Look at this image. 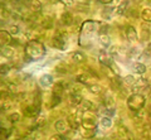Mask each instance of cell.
Returning <instances> with one entry per match:
<instances>
[{
	"label": "cell",
	"mask_w": 151,
	"mask_h": 140,
	"mask_svg": "<svg viewBox=\"0 0 151 140\" xmlns=\"http://www.w3.org/2000/svg\"><path fill=\"white\" fill-rule=\"evenodd\" d=\"M72 61H73L74 63H84L87 61V57L84 56V53L77 51V52H74L72 54Z\"/></svg>",
	"instance_id": "16"
},
{
	"label": "cell",
	"mask_w": 151,
	"mask_h": 140,
	"mask_svg": "<svg viewBox=\"0 0 151 140\" xmlns=\"http://www.w3.org/2000/svg\"><path fill=\"white\" fill-rule=\"evenodd\" d=\"M84 130V131H82V135H83V136L84 138H93L94 136V135H96V129H83Z\"/></svg>",
	"instance_id": "33"
},
{
	"label": "cell",
	"mask_w": 151,
	"mask_h": 140,
	"mask_svg": "<svg viewBox=\"0 0 151 140\" xmlns=\"http://www.w3.org/2000/svg\"><path fill=\"white\" fill-rule=\"evenodd\" d=\"M38 114H39V107H37L34 104L24 107V115L28 118H35Z\"/></svg>",
	"instance_id": "10"
},
{
	"label": "cell",
	"mask_w": 151,
	"mask_h": 140,
	"mask_svg": "<svg viewBox=\"0 0 151 140\" xmlns=\"http://www.w3.org/2000/svg\"><path fill=\"white\" fill-rule=\"evenodd\" d=\"M113 10H115V8H113V6L105 5V8H103V10H102V17L105 18V19H107V20H108V19H111Z\"/></svg>",
	"instance_id": "24"
},
{
	"label": "cell",
	"mask_w": 151,
	"mask_h": 140,
	"mask_svg": "<svg viewBox=\"0 0 151 140\" xmlns=\"http://www.w3.org/2000/svg\"><path fill=\"white\" fill-rule=\"evenodd\" d=\"M49 45L54 49H58V51H64L65 49V40H62L57 37H53L50 40H49Z\"/></svg>",
	"instance_id": "4"
},
{
	"label": "cell",
	"mask_w": 151,
	"mask_h": 140,
	"mask_svg": "<svg viewBox=\"0 0 151 140\" xmlns=\"http://www.w3.org/2000/svg\"><path fill=\"white\" fill-rule=\"evenodd\" d=\"M108 54L111 56V57H117L119 56V47L117 45H112L110 49H108Z\"/></svg>",
	"instance_id": "41"
},
{
	"label": "cell",
	"mask_w": 151,
	"mask_h": 140,
	"mask_svg": "<svg viewBox=\"0 0 151 140\" xmlns=\"http://www.w3.org/2000/svg\"><path fill=\"white\" fill-rule=\"evenodd\" d=\"M125 34H126V38H127V40H129V42H136V40H137V38H139L137 32H136V29L132 25L126 27Z\"/></svg>",
	"instance_id": "5"
},
{
	"label": "cell",
	"mask_w": 151,
	"mask_h": 140,
	"mask_svg": "<svg viewBox=\"0 0 151 140\" xmlns=\"http://www.w3.org/2000/svg\"><path fill=\"white\" fill-rule=\"evenodd\" d=\"M76 82L89 86V85H92V78L89 77V74H87V73H81V74H77V76H76Z\"/></svg>",
	"instance_id": "8"
},
{
	"label": "cell",
	"mask_w": 151,
	"mask_h": 140,
	"mask_svg": "<svg viewBox=\"0 0 151 140\" xmlns=\"http://www.w3.org/2000/svg\"><path fill=\"white\" fill-rule=\"evenodd\" d=\"M81 125H82L83 129H96L97 121L94 119H91V118H86V119H82Z\"/></svg>",
	"instance_id": "11"
},
{
	"label": "cell",
	"mask_w": 151,
	"mask_h": 140,
	"mask_svg": "<svg viewBox=\"0 0 151 140\" xmlns=\"http://www.w3.org/2000/svg\"><path fill=\"white\" fill-rule=\"evenodd\" d=\"M102 104L105 107H113V105H115V100H113V97L111 96V93H106V95L103 96Z\"/></svg>",
	"instance_id": "19"
},
{
	"label": "cell",
	"mask_w": 151,
	"mask_h": 140,
	"mask_svg": "<svg viewBox=\"0 0 151 140\" xmlns=\"http://www.w3.org/2000/svg\"><path fill=\"white\" fill-rule=\"evenodd\" d=\"M150 97H151V93H150Z\"/></svg>",
	"instance_id": "49"
},
{
	"label": "cell",
	"mask_w": 151,
	"mask_h": 140,
	"mask_svg": "<svg viewBox=\"0 0 151 140\" xmlns=\"http://www.w3.org/2000/svg\"><path fill=\"white\" fill-rule=\"evenodd\" d=\"M93 110H96V106H94L93 102L91 101H88V100H83L81 102V105H79V109L78 111H81V113H87V111H93Z\"/></svg>",
	"instance_id": "6"
},
{
	"label": "cell",
	"mask_w": 151,
	"mask_h": 140,
	"mask_svg": "<svg viewBox=\"0 0 151 140\" xmlns=\"http://www.w3.org/2000/svg\"><path fill=\"white\" fill-rule=\"evenodd\" d=\"M39 83H40V86L43 88H48V87L54 85L53 83V77H52L50 74H43V76L39 78Z\"/></svg>",
	"instance_id": "7"
},
{
	"label": "cell",
	"mask_w": 151,
	"mask_h": 140,
	"mask_svg": "<svg viewBox=\"0 0 151 140\" xmlns=\"http://www.w3.org/2000/svg\"><path fill=\"white\" fill-rule=\"evenodd\" d=\"M136 80H137V78H136V77L134 76V74H127V76L124 78V81L127 83V85H131V86L136 82Z\"/></svg>",
	"instance_id": "38"
},
{
	"label": "cell",
	"mask_w": 151,
	"mask_h": 140,
	"mask_svg": "<svg viewBox=\"0 0 151 140\" xmlns=\"http://www.w3.org/2000/svg\"><path fill=\"white\" fill-rule=\"evenodd\" d=\"M82 91V83H78L74 86H70V93H81Z\"/></svg>",
	"instance_id": "40"
},
{
	"label": "cell",
	"mask_w": 151,
	"mask_h": 140,
	"mask_svg": "<svg viewBox=\"0 0 151 140\" xmlns=\"http://www.w3.org/2000/svg\"><path fill=\"white\" fill-rule=\"evenodd\" d=\"M82 101H83V97L81 96V93H70V96H69V104L70 105L79 106Z\"/></svg>",
	"instance_id": "15"
},
{
	"label": "cell",
	"mask_w": 151,
	"mask_h": 140,
	"mask_svg": "<svg viewBox=\"0 0 151 140\" xmlns=\"http://www.w3.org/2000/svg\"><path fill=\"white\" fill-rule=\"evenodd\" d=\"M0 15H1V18L4 20H6V19H9V18H12L13 15H12V12L10 10H8V9L5 8V5H1V10H0Z\"/></svg>",
	"instance_id": "30"
},
{
	"label": "cell",
	"mask_w": 151,
	"mask_h": 140,
	"mask_svg": "<svg viewBox=\"0 0 151 140\" xmlns=\"http://www.w3.org/2000/svg\"><path fill=\"white\" fill-rule=\"evenodd\" d=\"M149 81L145 77H140L136 80V82L132 85V91H140V90H149Z\"/></svg>",
	"instance_id": "3"
},
{
	"label": "cell",
	"mask_w": 151,
	"mask_h": 140,
	"mask_svg": "<svg viewBox=\"0 0 151 140\" xmlns=\"http://www.w3.org/2000/svg\"><path fill=\"white\" fill-rule=\"evenodd\" d=\"M55 71L57 73H60V74H67L68 73V66L64 63H59L58 66H55Z\"/></svg>",
	"instance_id": "31"
},
{
	"label": "cell",
	"mask_w": 151,
	"mask_h": 140,
	"mask_svg": "<svg viewBox=\"0 0 151 140\" xmlns=\"http://www.w3.org/2000/svg\"><path fill=\"white\" fill-rule=\"evenodd\" d=\"M126 104H127V107H129L130 111H137V110L144 109V106L146 104V99H145L144 95H141V93L134 92V93H131V95L127 96Z\"/></svg>",
	"instance_id": "2"
},
{
	"label": "cell",
	"mask_w": 151,
	"mask_h": 140,
	"mask_svg": "<svg viewBox=\"0 0 151 140\" xmlns=\"http://www.w3.org/2000/svg\"><path fill=\"white\" fill-rule=\"evenodd\" d=\"M132 113H134V115H132V120H134V123L136 125L142 124L144 121H145V114H144L142 109L137 110V111H132Z\"/></svg>",
	"instance_id": "13"
},
{
	"label": "cell",
	"mask_w": 151,
	"mask_h": 140,
	"mask_svg": "<svg viewBox=\"0 0 151 140\" xmlns=\"http://www.w3.org/2000/svg\"><path fill=\"white\" fill-rule=\"evenodd\" d=\"M129 0H124L121 4H119V6L116 8V14L117 15H124V14H126V12L129 10Z\"/></svg>",
	"instance_id": "17"
},
{
	"label": "cell",
	"mask_w": 151,
	"mask_h": 140,
	"mask_svg": "<svg viewBox=\"0 0 151 140\" xmlns=\"http://www.w3.org/2000/svg\"><path fill=\"white\" fill-rule=\"evenodd\" d=\"M52 105H50V107H54V106H57V105H59L60 104V101H62V96L60 95H54L53 93V96H52Z\"/></svg>",
	"instance_id": "35"
},
{
	"label": "cell",
	"mask_w": 151,
	"mask_h": 140,
	"mask_svg": "<svg viewBox=\"0 0 151 140\" xmlns=\"http://www.w3.org/2000/svg\"><path fill=\"white\" fill-rule=\"evenodd\" d=\"M113 0H98V3L103 4V5H108V4H111Z\"/></svg>",
	"instance_id": "46"
},
{
	"label": "cell",
	"mask_w": 151,
	"mask_h": 140,
	"mask_svg": "<svg viewBox=\"0 0 151 140\" xmlns=\"http://www.w3.org/2000/svg\"><path fill=\"white\" fill-rule=\"evenodd\" d=\"M98 42H100V44L102 47H105V48H108V47L111 45V39L107 34H101L100 38H98Z\"/></svg>",
	"instance_id": "23"
},
{
	"label": "cell",
	"mask_w": 151,
	"mask_h": 140,
	"mask_svg": "<svg viewBox=\"0 0 151 140\" xmlns=\"http://www.w3.org/2000/svg\"><path fill=\"white\" fill-rule=\"evenodd\" d=\"M8 32L12 35H17V34H19V32H20V28H19L18 25H10L9 27V29H8Z\"/></svg>",
	"instance_id": "42"
},
{
	"label": "cell",
	"mask_w": 151,
	"mask_h": 140,
	"mask_svg": "<svg viewBox=\"0 0 151 140\" xmlns=\"http://www.w3.org/2000/svg\"><path fill=\"white\" fill-rule=\"evenodd\" d=\"M54 37H57V38H59V39H62V40H67L68 34L65 33L64 30H55Z\"/></svg>",
	"instance_id": "37"
},
{
	"label": "cell",
	"mask_w": 151,
	"mask_h": 140,
	"mask_svg": "<svg viewBox=\"0 0 151 140\" xmlns=\"http://www.w3.org/2000/svg\"><path fill=\"white\" fill-rule=\"evenodd\" d=\"M147 81L151 82V69H150V73H149V77H147Z\"/></svg>",
	"instance_id": "48"
},
{
	"label": "cell",
	"mask_w": 151,
	"mask_h": 140,
	"mask_svg": "<svg viewBox=\"0 0 151 140\" xmlns=\"http://www.w3.org/2000/svg\"><path fill=\"white\" fill-rule=\"evenodd\" d=\"M101 113L105 116H110V118H112V116L115 115V109H113V107H105Z\"/></svg>",
	"instance_id": "36"
},
{
	"label": "cell",
	"mask_w": 151,
	"mask_h": 140,
	"mask_svg": "<svg viewBox=\"0 0 151 140\" xmlns=\"http://www.w3.org/2000/svg\"><path fill=\"white\" fill-rule=\"evenodd\" d=\"M50 139H53V140H55V139H65V136H64V135H62V133H59V134H57V135L50 136Z\"/></svg>",
	"instance_id": "45"
},
{
	"label": "cell",
	"mask_w": 151,
	"mask_h": 140,
	"mask_svg": "<svg viewBox=\"0 0 151 140\" xmlns=\"http://www.w3.org/2000/svg\"><path fill=\"white\" fill-rule=\"evenodd\" d=\"M8 120L10 121L12 124H15V123H18V121L20 120V115H19L18 113H13V114H10L8 116Z\"/></svg>",
	"instance_id": "34"
},
{
	"label": "cell",
	"mask_w": 151,
	"mask_h": 140,
	"mask_svg": "<svg viewBox=\"0 0 151 140\" xmlns=\"http://www.w3.org/2000/svg\"><path fill=\"white\" fill-rule=\"evenodd\" d=\"M100 123H101V126L105 128V129H110L112 125H113L112 119L110 118V116H103V118H101Z\"/></svg>",
	"instance_id": "27"
},
{
	"label": "cell",
	"mask_w": 151,
	"mask_h": 140,
	"mask_svg": "<svg viewBox=\"0 0 151 140\" xmlns=\"http://www.w3.org/2000/svg\"><path fill=\"white\" fill-rule=\"evenodd\" d=\"M108 29H110V25L108 24H101L100 23V28H98V33H100V35L101 34H107Z\"/></svg>",
	"instance_id": "39"
},
{
	"label": "cell",
	"mask_w": 151,
	"mask_h": 140,
	"mask_svg": "<svg viewBox=\"0 0 151 140\" xmlns=\"http://www.w3.org/2000/svg\"><path fill=\"white\" fill-rule=\"evenodd\" d=\"M141 40H150L151 37V30L147 25H142L141 27Z\"/></svg>",
	"instance_id": "20"
},
{
	"label": "cell",
	"mask_w": 151,
	"mask_h": 140,
	"mask_svg": "<svg viewBox=\"0 0 151 140\" xmlns=\"http://www.w3.org/2000/svg\"><path fill=\"white\" fill-rule=\"evenodd\" d=\"M145 52H146V53H149V54H151V42L147 44V48L145 49Z\"/></svg>",
	"instance_id": "47"
},
{
	"label": "cell",
	"mask_w": 151,
	"mask_h": 140,
	"mask_svg": "<svg viewBox=\"0 0 151 140\" xmlns=\"http://www.w3.org/2000/svg\"><path fill=\"white\" fill-rule=\"evenodd\" d=\"M25 54H28L33 59H39L45 54V47L39 40H30L25 45Z\"/></svg>",
	"instance_id": "1"
},
{
	"label": "cell",
	"mask_w": 151,
	"mask_h": 140,
	"mask_svg": "<svg viewBox=\"0 0 151 140\" xmlns=\"http://www.w3.org/2000/svg\"><path fill=\"white\" fill-rule=\"evenodd\" d=\"M10 71V64H5V63H3L1 64V67H0V73L3 74V76H5V74Z\"/></svg>",
	"instance_id": "43"
},
{
	"label": "cell",
	"mask_w": 151,
	"mask_h": 140,
	"mask_svg": "<svg viewBox=\"0 0 151 140\" xmlns=\"http://www.w3.org/2000/svg\"><path fill=\"white\" fill-rule=\"evenodd\" d=\"M59 1L60 3H62L63 4V5H65V6H70V5H72V0H59Z\"/></svg>",
	"instance_id": "44"
},
{
	"label": "cell",
	"mask_w": 151,
	"mask_h": 140,
	"mask_svg": "<svg viewBox=\"0 0 151 140\" xmlns=\"http://www.w3.org/2000/svg\"><path fill=\"white\" fill-rule=\"evenodd\" d=\"M60 22H62L63 25L69 27V25H72L73 23H74V17L69 12H64L62 14V17H60Z\"/></svg>",
	"instance_id": "9"
},
{
	"label": "cell",
	"mask_w": 151,
	"mask_h": 140,
	"mask_svg": "<svg viewBox=\"0 0 151 140\" xmlns=\"http://www.w3.org/2000/svg\"><path fill=\"white\" fill-rule=\"evenodd\" d=\"M54 129L58 133H65V130H67V121L63 119H58L54 123Z\"/></svg>",
	"instance_id": "14"
},
{
	"label": "cell",
	"mask_w": 151,
	"mask_h": 140,
	"mask_svg": "<svg viewBox=\"0 0 151 140\" xmlns=\"http://www.w3.org/2000/svg\"><path fill=\"white\" fill-rule=\"evenodd\" d=\"M13 54H14V51H13V48H12L10 45H4L3 48H1V56H3V57L12 58Z\"/></svg>",
	"instance_id": "25"
},
{
	"label": "cell",
	"mask_w": 151,
	"mask_h": 140,
	"mask_svg": "<svg viewBox=\"0 0 151 140\" xmlns=\"http://www.w3.org/2000/svg\"><path fill=\"white\" fill-rule=\"evenodd\" d=\"M88 91L93 93V95H101L103 92V88L101 85H96V83H92V85L88 86Z\"/></svg>",
	"instance_id": "21"
},
{
	"label": "cell",
	"mask_w": 151,
	"mask_h": 140,
	"mask_svg": "<svg viewBox=\"0 0 151 140\" xmlns=\"http://www.w3.org/2000/svg\"><path fill=\"white\" fill-rule=\"evenodd\" d=\"M132 69H134V72L137 73V74H144V73L147 72L146 66L144 63H141V62H136V63L132 64Z\"/></svg>",
	"instance_id": "18"
},
{
	"label": "cell",
	"mask_w": 151,
	"mask_h": 140,
	"mask_svg": "<svg viewBox=\"0 0 151 140\" xmlns=\"http://www.w3.org/2000/svg\"><path fill=\"white\" fill-rule=\"evenodd\" d=\"M12 34L9 33L8 30H1L0 32V43L1 45H6V44H10L12 43Z\"/></svg>",
	"instance_id": "12"
},
{
	"label": "cell",
	"mask_w": 151,
	"mask_h": 140,
	"mask_svg": "<svg viewBox=\"0 0 151 140\" xmlns=\"http://www.w3.org/2000/svg\"><path fill=\"white\" fill-rule=\"evenodd\" d=\"M30 8H32V10L34 12L35 14H38V13H40V12H42V9H43V5H42L40 0H32Z\"/></svg>",
	"instance_id": "22"
},
{
	"label": "cell",
	"mask_w": 151,
	"mask_h": 140,
	"mask_svg": "<svg viewBox=\"0 0 151 140\" xmlns=\"http://www.w3.org/2000/svg\"><path fill=\"white\" fill-rule=\"evenodd\" d=\"M141 18L145 23H151V9L150 8H145L141 12Z\"/></svg>",
	"instance_id": "28"
},
{
	"label": "cell",
	"mask_w": 151,
	"mask_h": 140,
	"mask_svg": "<svg viewBox=\"0 0 151 140\" xmlns=\"http://www.w3.org/2000/svg\"><path fill=\"white\" fill-rule=\"evenodd\" d=\"M65 90V87H64V85H63V82H58V83H54L53 85V93L54 95H60L62 96V93H63V91Z\"/></svg>",
	"instance_id": "26"
},
{
	"label": "cell",
	"mask_w": 151,
	"mask_h": 140,
	"mask_svg": "<svg viewBox=\"0 0 151 140\" xmlns=\"http://www.w3.org/2000/svg\"><path fill=\"white\" fill-rule=\"evenodd\" d=\"M40 27L43 28V29H50V28L53 27V20H52V18H49V17L43 18L40 22Z\"/></svg>",
	"instance_id": "29"
},
{
	"label": "cell",
	"mask_w": 151,
	"mask_h": 140,
	"mask_svg": "<svg viewBox=\"0 0 151 140\" xmlns=\"http://www.w3.org/2000/svg\"><path fill=\"white\" fill-rule=\"evenodd\" d=\"M5 85H6V87H8V92H9V93H14V95H15V93H18V86H17L14 82H6Z\"/></svg>",
	"instance_id": "32"
}]
</instances>
